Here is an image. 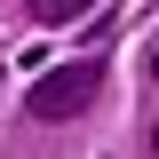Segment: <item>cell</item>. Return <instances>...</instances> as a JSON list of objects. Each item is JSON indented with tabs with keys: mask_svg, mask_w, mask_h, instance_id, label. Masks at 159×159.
<instances>
[{
	"mask_svg": "<svg viewBox=\"0 0 159 159\" xmlns=\"http://www.w3.org/2000/svg\"><path fill=\"white\" fill-rule=\"evenodd\" d=\"M96 0H32V24H72V16H88Z\"/></svg>",
	"mask_w": 159,
	"mask_h": 159,
	"instance_id": "obj_2",
	"label": "cell"
},
{
	"mask_svg": "<svg viewBox=\"0 0 159 159\" xmlns=\"http://www.w3.org/2000/svg\"><path fill=\"white\" fill-rule=\"evenodd\" d=\"M96 88H103V64L80 56V64L40 72V88H32L24 103H32V119H72V111H88V103H96Z\"/></svg>",
	"mask_w": 159,
	"mask_h": 159,
	"instance_id": "obj_1",
	"label": "cell"
},
{
	"mask_svg": "<svg viewBox=\"0 0 159 159\" xmlns=\"http://www.w3.org/2000/svg\"><path fill=\"white\" fill-rule=\"evenodd\" d=\"M143 72H151V80H159V40H151V56H143Z\"/></svg>",
	"mask_w": 159,
	"mask_h": 159,
	"instance_id": "obj_3",
	"label": "cell"
},
{
	"mask_svg": "<svg viewBox=\"0 0 159 159\" xmlns=\"http://www.w3.org/2000/svg\"><path fill=\"white\" fill-rule=\"evenodd\" d=\"M151 151H159V127H151Z\"/></svg>",
	"mask_w": 159,
	"mask_h": 159,
	"instance_id": "obj_4",
	"label": "cell"
}]
</instances>
